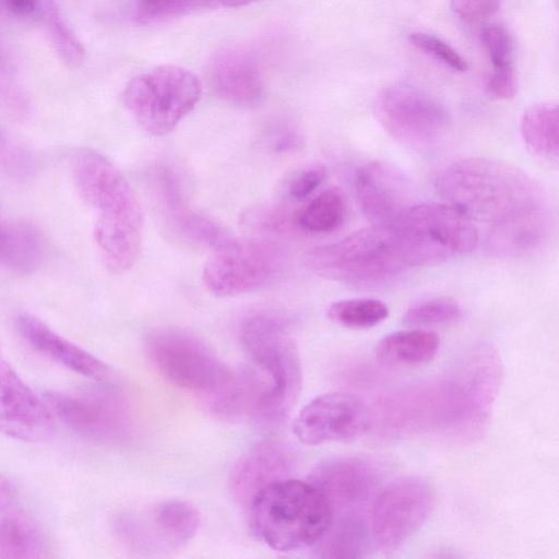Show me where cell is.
<instances>
[{
	"label": "cell",
	"instance_id": "28",
	"mask_svg": "<svg viewBox=\"0 0 559 559\" xmlns=\"http://www.w3.org/2000/svg\"><path fill=\"white\" fill-rule=\"evenodd\" d=\"M326 316L334 323L348 329H369L384 321L389 309L378 299L355 298L331 304Z\"/></svg>",
	"mask_w": 559,
	"mask_h": 559
},
{
	"label": "cell",
	"instance_id": "9",
	"mask_svg": "<svg viewBox=\"0 0 559 559\" xmlns=\"http://www.w3.org/2000/svg\"><path fill=\"white\" fill-rule=\"evenodd\" d=\"M374 112L383 129L399 143L417 151L441 144L451 129L444 105L427 92L397 84L377 97Z\"/></svg>",
	"mask_w": 559,
	"mask_h": 559
},
{
	"label": "cell",
	"instance_id": "41",
	"mask_svg": "<svg viewBox=\"0 0 559 559\" xmlns=\"http://www.w3.org/2000/svg\"><path fill=\"white\" fill-rule=\"evenodd\" d=\"M16 154L17 152L14 150L13 145L0 133V163L2 165L12 166L16 163V159H14Z\"/></svg>",
	"mask_w": 559,
	"mask_h": 559
},
{
	"label": "cell",
	"instance_id": "36",
	"mask_svg": "<svg viewBox=\"0 0 559 559\" xmlns=\"http://www.w3.org/2000/svg\"><path fill=\"white\" fill-rule=\"evenodd\" d=\"M516 76L512 64L491 68L485 81V90L493 99H509L516 93Z\"/></svg>",
	"mask_w": 559,
	"mask_h": 559
},
{
	"label": "cell",
	"instance_id": "38",
	"mask_svg": "<svg viewBox=\"0 0 559 559\" xmlns=\"http://www.w3.org/2000/svg\"><path fill=\"white\" fill-rule=\"evenodd\" d=\"M269 145L277 153L296 151L302 143L298 129L287 121L276 122L267 133Z\"/></svg>",
	"mask_w": 559,
	"mask_h": 559
},
{
	"label": "cell",
	"instance_id": "6",
	"mask_svg": "<svg viewBox=\"0 0 559 559\" xmlns=\"http://www.w3.org/2000/svg\"><path fill=\"white\" fill-rule=\"evenodd\" d=\"M411 267L429 266L476 249L477 226L450 203L414 204L395 223Z\"/></svg>",
	"mask_w": 559,
	"mask_h": 559
},
{
	"label": "cell",
	"instance_id": "12",
	"mask_svg": "<svg viewBox=\"0 0 559 559\" xmlns=\"http://www.w3.org/2000/svg\"><path fill=\"white\" fill-rule=\"evenodd\" d=\"M46 403L55 414L79 433L103 441H119L131 431L126 401L109 389L76 394L48 392Z\"/></svg>",
	"mask_w": 559,
	"mask_h": 559
},
{
	"label": "cell",
	"instance_id": "43",
	"mask_svg": "<svg viewBox=\"0 0 559 559\" xmlns=\"http://www.w3.org/2000/svg\"><path fill=\"white\" fill-rule=\"evenodd\" d=\"M8 230V223L2 222L0 217V249L2 247V243L4 241L5 235Z\"/></svg>",
	"mask_w": 559,
	"mask_h": 559
},
{
	"label": "cell",
	"instance_id": "34",
	"mask_svg": "<svg viewBox=\"0 0 559 559\" xmlns=\"http://www.w3.org/2000/svg\"><path fill=\"white\" fill-rule=\"evenodd\" d=\"M480 37L491 68L512 64V39L503 26L490 25L483 29Z\"/></svg>",
	"mask_w": 559,
	"mask_h": 559
},
{
	"label": "cell",
	"instance_id": "11",
	"mask_svg": "<svg viewBox=\"0 0 559 559\" xmlns=\"http://www.w3.org/2000/svg\"><path fill=\"white\" fill-rule=\"evenodd\" d=\"M435 506L430 485L418 477L390 483L374 498L370 509V535L378 548H400L426 522Z\"/></svg>",
	"mask_w": 559,
	"mask_h": 559
},
{
	"label": "cell",
	"instance_id": "33",
	"mask_svg": "<svg viewBox=\"0 0 559 559\" xmlns=\"http://www.w3.org/2000/svg\"><path fill=\"white\" fill-rule=\"evenodd\" d=\"M409 43L452 70L464 72L467 63L464 58L442 39L426 33L414 32L408 36Z\"/></svg>",
	"mask_w": 559,
	"mask_h": 559
},
{
	"label": "cell",
	"instance_id": "3",
	"mask_svg": "<svg viewBox=\"0 0 559 559\" xmlns=\"http://www.w3.org/2000/svg\"><path fill=\"white\" fill-rule=\"evenodd\" d=\"M257 537L276 551L317 545L332 521L324 495L310 481L285 478L262 488L249 507Z\"/></svg>",
	"mask_w": 559,
	"mask_h": 559
},
{
	"label": "cell",
	"instance_id": "40",
	"mask_svg": "<svg viewBox=\"0 0 559 559\" xmlns=\"http://www.w3.org/2000/svg\"><path fill=\"white\" fill-rule=\"evenodd\" d=\"M15 498V487L7 477L0 475V511L13 504Z\"/></svg>",
	"mask_w": 559,
	"mask_h": 559
},
{
	"label": "cell",
	"instance_id": "2",
	"mask_svg": "<svg viewBox=\"0 0 559 559\" xmlns=\"http://www.w3.org/2000/svg\"><path fill=\"white\" fill-rule=\"evenodd\" d=\"M75 186L97 211L94 238L108 271L121 274L136 262L142 247L143 214L127 178L107 157L82 150L74 157Z\"/></svg>",
	"mask_w": 559,
	"mask_h": 559
},
{
	"label": "cell",
	"instance_id": "7",
	"mask_svg": "<svg viewBox=\"0 0 559 559\" xmlns=\"http://www.w3.org/2000/svg\"><path fill=\"white\" fill-rule=\"evenodd\" d=\"M201 94L202 85L194 73L165 64L134 76L123 91L122 102L145 132L162 136L194 109Z\"/></svg>",
	"mask_w": 559,
	"mask_h": 559
},
{
	"label": "cell",
	"instance_id": "35",
	"mask_svg": "<svg viewBox=\"0 0 559 559\" xmlns=\"http://www.w3.org/2000/svg\"><path fill=\"white\" fill-rule=\"evenodd\" d=\"M0 9L11 16L41 23L58 11L53 0H0Z\"/></svg>",
	"mask_w": 559,
	"mask_h": 559
},
{
	"label": "cell",
	"instance_id": "19",
	"mask_svg": "<svg viewBox=\"0 0 559 559\" xmlns=\"http://www.w3.org/2000/svg\"><path fill=\"white\" fill-rule=\"evenodd\" d=\"M371 465L359 459L343 457L330 460L319 465L310 476L313 484L326 498L332 513L347 510L344 514L361 513L354 511L366 503L377 483Z\"/></svg>",
	"mask_w": 559,
	"mask_h": 559
},
{
	"label": "cell",
	"instance_id": "27",
	"mask_svg": "<svg viewBox=\"0 0 559 559\" xmlns=\"http://www.w3.org/2000/svg\"><path fill=\"white\" fill-rule=\"evenodd\" d=\"M346 213L343 194L336 189L321 192L296 215L298 229L308 233H330L337 229Z\"/></svg>",
	"mask_w": 559,
	"mask_h": 559
},
{
	"label": "cell",
	"instance_id": "21",
	"mask_svg": "<svg viewBox=\"0 0 559 559\" xmlns=\"http://www.w3.org/2000/svg\"><path fill=\"white\" fill-rule=\"evenodd\" d=\"M269 391L270 382L260 369L241 366L230 369L226 379L201 399L207 412L219 419L258 418Z\"/></svg>",
	"mask_w": 559,
	"mask_h": 559
},
{
	"label": "cell",
	"instance_id": "22",
	"mask_svg": "<svg viewBox=\"0 0 559 559\" xmlns=\"http://www.w3.org/2000/svg\"><path fill=\"white\" fill-rule=\"evenodd\" d=\"M15 323L22 337L48 358L94 380L107 377L108 368L102 360L57 334L36 317L23 313Z\"/></svg>",
	"mask_w": 559,
	"mask_h": 559
},
{
	"label": "cell",
	"instance_id": "14",
	"mask_svg": "<svg viewBox=\"0 0 559 559\" xmlns=\"http://www.w3.org/2000/svg\"><path fill=\"white\" fill-rule=\"evenodd\" d=\"M201 524L194 506L182 500H166L135 515L122 516L117 533L129 546L140 550L177 549L197 534Z\"/></svg>",
	"mask_w": 559,
	"mask_h": 559
},
{
	"label": "cell",
	"instance_id": "13",
	"mask_svg": "<svg viewBox=\"0 0 559 559\" xmlns=\"http://www.w3.org/2000/svg\"><path fill=\"white\" fill-rule=\"evenodd\" d=\"M369 424L362 400L352 393L330 392L317 396L298 413L293 431L307 445L352 442L367 431Z\"/></svg>",
	"mask_w": 559,
	"mask_h": 559
},
{
	"label": "cell",
	"instance_id": "1",
	"mask_svg": "<svg viewBox=\"0 0 559 559\" xmlns=\"http://www.w3.org/2000/svg\"><path fill=\"white\" fill-rule=\"evenodd\" d=\"M431 180L448 203L485 226V246L492 254H525L549 235L551 215L544 190L511 164L462 158L440 167Z\"/></svg>",
	"mask_w": 559,
	"mask_h": 559
},
{
	"label": "cell",
	"instance_id": "10",
	"mask_svg": "<svg viewBox=\"0 0 559 559\" xmlns=\"http://www.w3.org/2000/svg\"><path fill=\"white\" fill-rule=\"evenodd\" d=\"M154 368L174 385L204 396L214 391L230 369L194 334L180 329H160L145 340Z\"/></svg>",
	"mask_w": 559,
	"mask_h": 559
},
{
	"label": "cell",
	"instance_id": "15",
	"mask_svg": "<svg viewBox=\"0 0 559 559\" xmlns=\"http://www.w3.org/2000/svg\"><path fill=\"white\" fill-rule=\"evenodd\" d=\"M355 188L362 213L377 225L395 224L414 205L408 178L384 162L362 165L356 173Z\"/></svg>",
	"mask_w": 559,
	"mask_h": 559
},
{
	"label": "cell",
	"instance_id": "20",
	"mask_svg": "<svg viewBox=\"0 0 559 559\" xmlns=\"http://www.w3.org/2000/svg\"><path fill=\"white\" fill-rule=\"evenodd\" d=\"M293 465L288 447L278 440H264L252 447L234 466L230 490L239 504L248 508L265 486L287 478Z\"/></svg>",
	"mask_w": 559,
	"mask_h": 559
},
{
	"label": "cell",
	"instance_id": "4",
	"mask_svg": "<svg viewBox=\"0 0 559 559\" xmlns=\"http://www.w3.org/2000/svg\"><path fill=\"white\" fill-rule=\"evenodd\" d=\"M304 263L320 277L359 286L390 282L411 267L395 226L377 224L310 249Z\"/></svg>",
	"mask_w": 559,
	"mask_h": 559
},
{
	"label": "cell",
	"instance_id": "16",
	"mask_svg": "<svg viewBox=\"0 0 559 559\" xmlns=\"http://www.w3.org/2000/svg\"><path fill=\"white\" fill-rule=\"evenodd\" d=\"M0 432L26 442L44 441L53 432L48 407L4 361H0Z\"/></svg>",
	"mask_w": 559,
	"mask_h": 559
},
{
	"label": "cell",
	"instance_id": "18",
	"mask_svg": "<svg viewBox=\"0 0 559 559\" xmlns=\"http://www.w3.org/2000/svg\"><path fill=\"white\" fill-rule=\"evenodd\" d=\"M207 81L222 100L238 107H252L264 95V78L253 53L240 47L216 50L207 64Z\"/></svg>",
	"mask_w": 559,
	"mask_h": 559
},
{
	"label": "cell",
	"instance_id": "31",
	"mask_svg": "<svg viewBox=\"0 0 559 559\" xmlns=\"http://www.w3.org/2000/svg\"><path fill=\"white\" fill-rule=\"evenodd\" d=\"M461 316L462 309L455 300L441 297L412 306L405 312L403 321L413 326L448 324L457 321Z\"/></svg>",
	"mask_w": 559,
	"mask_h": 559
},
{
	"label": "cell",
	"instance_id": "24",
	"mask_svg": "<svg viewBox=\"0 0 559 559\" xmlns=\"http://www.w3.org/2000/svg\"><path fill=\"white\" fill-rule=\"evenodd\" d=\"M439 344V337L433 332L400 331L383 337L377 345L376 354L385 364L418 366L436 356Z\"/></svg>",
	"mask_w": 559,
	"mask_h": 559
},
{
	"label": "cell",
	"instance_id": "37",
	"mask_svg": "<svg viewBox=\"0 0 559 559\" xmlns=\"http://www.w3.org/2000/svg\"><path fill=\"white\" fill-rule=\"evenodd\" d=\"M326 170L322 164H312L300 173H298L292 180L288 192L297 200H301L310 195L323 181Z\"/></svg>",
	"mask_w": 559,
	"mask_h": 559
},
{
	"label": "cell",
	"instance_id": "5",
	"mask_svg": "<svg viewBox=\"0 0 559 559\" xmlns=\"http://www.w3.org/2000/svg\"><path fill=\"white\" fill-rule=\"evenodd\" d=\"M239 335L245 352L270 382L258 419L276 424L289 414L301 390V365L295 342L277 318L265 313L246 318Z\"/></svg>",
	"mask_w": 559,
	"mask_h": 559
},
{
	"label": "cell",
	"instance_id": "32",
	"mask_svg": "<svg viewBox=\"0 0 559 559\" xmlns=\"http://www.w3.org/2000/svg\"><path fill=\"white\" fill-rule=\"evenodd\" d=\"M43 23L46 25L48 37L60 59L69 67L80 66L84 60V48L60 17L59 11L52 13Z\"/></svg>",
	"mask_w": 559,
	"mask_h": 559
},
{
	"label": "cell",
	"instance_id": "30",
	"mask_svg": "<svg viewBox=\"0 0 559 559\" xmlns=\"http://www.w3.org/2000/svg\"><path fill=\"white\" fill-rule=\"evenodd\" d=\"M209 8V0H139L135 19L143 25L158 24Z\"/></svg>",
	"mask_w": 559,
	"mask_h": 559
},
{
	"label": "cell",
	"instance_id": "39",
	"mask_svg": "<svg viewBox=\"0 0 559 559\" xmlns=\"http://www.w3.org/2000/svg\"><path fill=\"white\" fill-rule=\"evenodd\" d=\"M500 0H451L453 12L465 20H479L495 14Z\"/></svg>",
	"mask_w": 559,
	"mask_h": 559
},
{
	"label": "cell",
	"instance_id": "42",
	"mask_svg": "<svg viewBox=\"0 0 559 559\" xmlns=\"http://www.w3.org/2000/svg\"><path fill=\"white\" fill-rule=\"evenodd\" d=\"M258 1H261V0H209V3H210L211 8H219V7L238 8V7L248 5V4L258 2Z\"/></svg>",
	"mask_w": 559,
	"mask_h": 559
},
{
	"label": "cell",
	"instance_id": "25",
	"mask_svg": "<svg viewBox=\"0 0 559 559\" xmlns=\"http://www.w3.org/2000/svg\"><path fill=\"white\" fill-rule=\"evenodd\" d=\"M45 257V241L40 231L29 223H9L0 250V266L16 273L35 271Z\"/></svg>",
	"mask_w": 559,
	"mask_h": 559
},
{
	"label": "cell",
	"instance_id": "23",
	"mask_svg": "<svg viewBox=\"0 0 559 559\" xmlns=\"http://www.w3.org/2000/svg\"><path fill=\"white\" fill-rule=\"evenodd\" d=\"M520 132L535 156L557 162L559 157V108L556 104H537L522 116Z\"/></svg>",
	"mask_w": 559,
	"mask_h": 559
},
{
	"label": "cell",
	"instance_id": "8",
	"mask_svg": "<svg viewBox=\"0 0 559 559\" xmlns=\"http://www.w3.org/2000/svg\"><path fill=\"white\" fill-rule=\"evenodd\" d=\"M285 264L283 248L264 238H228L204 265L202 281L217 297H231L272 283Z\"/></svg>",
	"mask_w": 559,
	"mask_h": 559
},
{
	"label": "cell",
	"instance_id": "17",
	"mask_svg": "<svg viewBox=\"0 0 559 559\" xmlns=\"http://www.w3.org/2000/svg\"><path fill=\"white\" fill-rule=\"evenodd\" d=\"M153 176L154 190L164 216L185 240L213 250L229 238L219 223L189 206L177 169L162 164L155 168Z\"/></svg>",
	"mask_w": 559,
	"mask_h": 559
},
{
	"label": "cell",
	"instance_id": "26",
	"mask_svg": "<svg viewBox=\"0 0 559 559\" xmlns=\"http://www.w3.org/2000/svg\"><path fill=\"white\" fill-rule=\"evenodd\" d=\"M43 551L41 532L31 519L22 514L0 518V557L37 558Z\"/></svg>",
	"mask_w": 559,
	"mask_h": 559
},
{
	"label": "cell",
	"instance_id": "29",
	"mask_svg": "<svg viewBox=\"0 0 559 559\" xmlns=\"http://www.w3.org/2000/svg\"><path fill=\"white\" fill-rule=\"evenodd\" d=\"M296 215L283 204H257L241 214L240 224L247 230L261 235H285L298 228Z\"/></svg>",
	"mask_w": 559,
	"mask_h": 559
}]
</instances>
